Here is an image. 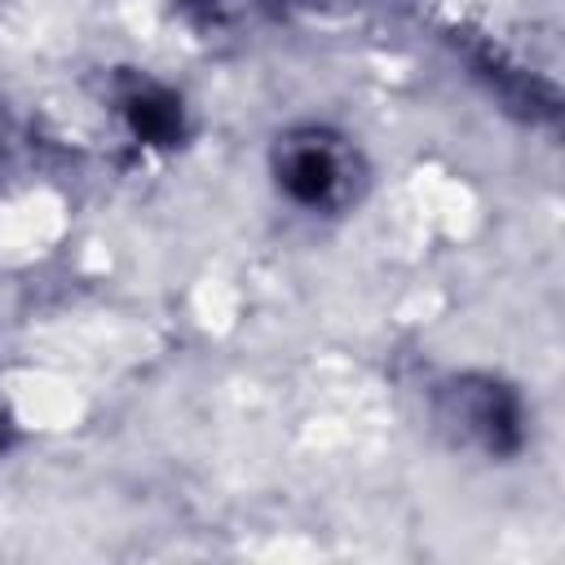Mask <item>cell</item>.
I'll return each mask as SVG.
<instances>
[{
  "label": "cell",
  "instance_id": "cell-2",
  "mask_svg": "<svg viewBox=\"0 0 565 565\" xmlns=\"http://www.w3.org/2000/svg\"><path fill=\"white\" fill-rule=\"evenodd\" d=\"M450 419L463 424L490 455H508L521 446V402L494 380H459L450 388Z\"/></svg>",
  "mask_w": 565,
  "mask_h": 565
},
{
  "label": "cell",
  "instance_id": "cell-4",
  "mask_svg": "<svg viewBox=\"0 0 565 565\" xmlns=\"http://www.w3.org/2000/svg\"><path fill=\"white\" fill-rule=\"evenodd\" d=\"M0 441H4V437H0Z\"/></svg>",
  "mask_w": 565,
  "mask_h": 565
},
{
  "label": "cell",
  "instance_id": "cell-3",
  "mask_svg": "<svg viewBox=\"0 0 565 565\" xmlns=\"http://www.w3.org/2000/svg\"><path fill=\"white\" fill-rule=\"evenodd\" d=\"M124 110L132 119V132L154 141V146H168L177 132H181V110L168 93H154V88H137L124 97Z\"/></svg>",
  "mask_w": 565,
  "mask_h": 565
},
{
  "label": "cell",
  "instance_id": "cell-1",
  "mask_svg": "<svg viewBox=\"0 0 565 565\" xmlns=\"http://www.w3.org/2000/svg\"><path fill=\"white\" fill-rule=\"evenodd\" d=\"M274 177H278V190L309 207V212H327V207H340L344 194H349V154L340 150L335 137L309 128V132H287L278 137V150H274Z\"/></svg>",
  "mask_w": 565,
  "mask_h": 565
}]
</instances>
